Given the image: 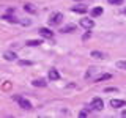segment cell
I'll return each mask as SVG.
<instances>
[{
    "label": "cell",
    "instance_id": "6da1fadb",
    "mask_svg": "<svg viewBox=\"0 0 126 118\" xmlns=\"http://www.w3.org/2000/svg\"><path fill=\"white\" fill-rule=\"evenodd\" d=\"M13 99L17 102L19 105H21V109L24 110H32L33 107H32V102L29 99H25V98H22V96H13Z\"/></svg>",
    "mask_w": 126,
    "mask_h": 118
},
{
    "label": "cell",
    "instance_id": "7a4b0ae2",
    "mask_svg": "<svg viewBox=\"0 0 126 118\" xmlns=\"http://www.w3.org/2000/svg\"><path fill=\"white\" fill-rule=\"evenodd\" d=\"M104 109V102H102L101 98H93L92 102H90V110H96V112H99V110Z\"/></svg>",
    "mask_w": 126,
    "mask_h": 118
},
{
    "label": "cell",
    "instance_id": "3957f363",
    "mask_svg": "<svg viewBox=\"0 0 126 118\" xmlns=\"http://www.w3.org/2000/svg\"><path fill=\"white\" fill-rule=\"evenodd\" d=\"M63 21V14L62 13H52L49 17V24L50 25H60Z\"/></svg>",
    "mask_w": 126,
    "mask_h": 118
},
{
    "label": "cell",
    "instance_id": "277c9868",
    "mask_svg": "<svg viewBox=\"0 0 126 118\" xmlns=\"http://www.w3.org/2000/svg\"><path fill=\"white\" fill-rule=\"evenodd\" d=\"M38 33L41 35L43 38H47V39H50V38L54 36L52 30H50V29H47V27H41V29H38Z\"/></svg>",
    "mask_w": 126,
    "mask_h": 118
},
{
    "label": "cell",
    "instance_id": "5b68a950",
    "mask_svg": "<svg viewBox=\"0 0 126 118\" xmlns=\"http://www.w3.org/2000/svg\"><path fill=\"white\" fill-rule=\"evenodd\" d=\"M80 25L87 30H92L94 27V21L93 19H88V17H84V19H80Z\"/></svg>",
    "mask_w": 126,
    "mask_h": 118
},
{
    "label": "cell",
    "instance_id": "8992f818",
    "mask_svg": "<svg viewBox=\"0 0 126 118\" xmlns=\"http://www.w3.org/2000/svg\"><path fill=\"white\" fill-rule=\"evenodd\" d=\"M3 58L8 61H14V60H17V55H16V52H13V50H6L5 54H3Z\"/></svg>",
    "mask_w": 126,
    "mask_h": 118
},
{
    "label": "cell",
    "instance_id": "52a82bcc",
    "mask_svg": "<svg viewBox=\"0 0 126 118\" xmlns=\"http://www.w3.org/2000/svg\"><path fill=\"white\" fill-rule=\"evenodd\" d=\"M110 105H112L113 109H120V107H125L126 105V101H123V99H112L110 101Z\"/></svg>",
    "mask_w": 126,
    "mask_h": 118
},
{
    "label": "cell",
    "instance_id": "ba28073f",
    "mask_svg": "<svg viewBox=\"0 0 126 118\" xmlns=\"http://www.w3.org/2000/svg\"><path fill=\"white\" fill-rule=\"evenodd\" d=\"M49 79L50 80H58V79H60V73L55 68H50L49 69Z\"/></svg>",
    "mask_w": 126,
    "mask_h": 118
},
{
    "label": "cell",
    "instance_id": "9c48e42d",
    "mask_svg": "<svg viewBox=\"0 0 126 118\" xmlns=\"http://www.w3.org/2000/svg\"><path fill=\"white\" fill-rule=\"evenodd\" d=\"M73 11L74 13H79V14H85L87 11H88V8H87L85 5H76L73 8Z\"/></svg>",
    "mask_w": 126,
    "mask_h": 118
},
{
    "label": "cell",
    "instance_id": "30bf717a",
    "mask_svg": "<svg viewBox=\"0 0 126 118\" xmlns=\"http://www.w3.org/2000/svg\"><path fill=\"white\" fill-rule=\"evenodd\" d=\"M43 44V39H29L25 43V46H30V47H38Z\"/></svg>",
    "mask_w": 126,
    "mask_h": 118
},
{
    "label": "cell",
    "instance_id": "8fae6325",
    "mask_svg": "<svg viewBox=\"0 0 126 118\" xmlns=\"http://www.w3.org/2000/svg\"><path fill=\"white\" fill-rule=\"evenodd\" d=\"M92 17H98V16H101L102 13H104V10H102L101 6H94V8H92Z\"/></svg>",
    "mask_w": 126,
    "mask_h": 118
},
{
    "label": "cell",
    "instance_id": "7c38bea8",
    "mask_svg": "<svg viewBox=\"0 0 126 118\" xmlns=\"http://www.w3.org/2000/svg\"><path fill=\"white\" fill-rule=\"evenodd\" d=\"M24 10H25L27 13H30V14L36 13V8H35V5H32V3H25V5H24Z\"/></svg>",
    "mask_w": 126,
    "mask_h": 118
},
{
    "label": "cell",
    "instance_id": "4fadbf2b",
    "mask_svg": "<svg viewBox=\"0 0 126 118\" xmlns=\"http://www.w3.org/2000/svg\"><path fill=\"white\" fill-rule=\"evenodd\" d=\"M2 19H3V21H8V22H13V24H17V22H19L17 19L14 17V14H13V16H11V14H3Z\"/></svg>",
    "mask_w": 126,
    "mask_h": 118
},
{
    "label": "cell",
    "instance_id": "5bb4252c",
    "mask_svg": "<svg viewBox=\"0 0 126 118\" xmlns=\"http://www.w3.org/2000/svg\"><path fill=\"white\" fill-rule=\"evenodd\" d=\"M77 27L76 25H65V27H62V33H71V31H76Z\"/></svg>",
    "mask_w": 126,
    "mask_h": 118
},
{
    "label": "cell",
    "instance_id": "9a60e30c",
    "mask_svg": "<svg viewBox=\"0 0 126 118\" xmlns=\"http://www.w3.org/2000/svg\"><path fill=\"white\" fill-rule=\"evenodd\" d=\"M32 84H33L35 87H46V85H47L44 79H35V80L32 82Z\"/></svg>",
    "mask_w": 126,
    "mask_h": 118
},
{
    "label": "cell",
    "instance_id": "2e32d148",
    "mask_svg": "<svg viewBox=\"0 0 126 118\" xmlns=\"http://www.w3.org/2000/svg\"><path fill=\"white\" fill-rule=\"evenodd\" d=\"M90 55H92V58H98V60L104 58V54H102V52H99V50H93V52L90 54Z\"/></svg>",
    "mask_w": 126,
    "mask_h": 118
},
{
    "label": "cell",
    "instance_id": "e0dca14e",
    "mask_svg": "<svg viewBox=\"0 0 126 118\" xmlns=\"http://www.w3.org/2000/svg\"><path fill=\"white\" fill-rule=\"evenodd\" d=\"M112 79V74H101L99 77H96V82H101V80H109Z\"/></svg>",
    "mask_w": 126,
    "mask_h": 118
},
{
    "label": "cell",
    "instance_id": "ac0fdd59",
    "mask_svg": "<svg viewBox=\"0 0 126 118\" xmlns=\"http://www.w3.org/2000/svg\"><path fill=\"white\" fill-rule=\"evenodd\" d=\"M117 66L120 69H126V61L125 60H120V61H117Z\"/></svg>",
    "mask_w": 126,
    "mask_h": 118
},
{
    "label": "cell",
    "instance_id": "d6986e66",
    "mask_svg": "<svg viewBox=\"0 0 126 118\" xmlns=\"http://www.w3.org/2000/svg\"><path fill=\"white\" fill-rule=\"evenodd\" d=\"M104 91H106V93H112V91L115 93V91H118V88H117V87H107Z\"/></svg>",
    "mask_w": 126,
    "mask_h": 118
},
{
    "label": "cell",
    "instance_id": "ffe728a7",
    "mask_svg": "<svg viewBox=\"0 0 126 118\" xmlns=\"http://www.w3.org/2000/svg\"><path fill=\"white\" fill-rule=\"evenodd\" d=\"M110 5H123V0H107Z\"/></svg>",
    "mask_w": 126,
    "mask_h": 118
},
{
    "label": "cell",
    "instance_id": "44dd1931",
    "mask_svg": "<svg viewBox=\"0 0 126 118\" xmlns=\"http://www.w3.org/2000/svg\"><path fill=\"white\" fill-rule=\"evenodd\" d=\"M19 63H21V65H22V66H25V65H32V63H30V61H25V60H21V61H19Z\"/></svg>",
    "mask_w": 126,
    "mask_h": 118
},
{
    "label": "cell",
    "instance_id": "7402d4cb",
    "mask_svg": "<svg viewBox=\"0 0 126 118\" xmlns=\"http://www.w3.org/2000/svg\"><path fill=\"white\" fill-rule=\"evenodd\" d=\"M6 14H14V8H8V11H6Z\"/></svg>",
    "mask_w": 126,
    "mask_h": 118
},
{
    "label": "cell",
    "instance_id": "603a6c76",
    "mask_svg": "<svg viewBox=\"0 0 126 118\" xmlns=\"http://www.w3.org/2000/svg\"><path fill=\"white\" fill-rule=\"evenodd\" d=\"M79 115H80V117H87V115H88V112H87V110H82Z\"/></svg>",
    "mask_w": 126,
    "mask_h": 118
},
{
    "label": "cell",
    "instance_id": "cb8c5ba5",
    "mask_svg": "<svg viewBox=\"0 0 126 118\" xmlns=\"http://www.w3.org/2000/svg\"><path fill=\"white\" fill-rule=\"evenodd\" d=\"M87 38H90V30H87L85 35H84V39H87Z\"/></svg>",
    "mask_w": 126,
    "mask_h": 118
},
{
    "label": "cell",
    "instance_id": "d4e9b609",
    "mask_svg": "<svg viewBox=\"0 0 126 118\" xmlns=\"http://www.w3.org/2000/svg\"><path fill=\"white\" fill-rule=\"evenodd\" d=\"M121 117H123V118H126V110H123V112H121Z\"/></svg>",
    "mask_w": 126,
    "mask_h": 118
},
{
    "label": "cell",
    "instance_id": "484cf974",
    "mask_svg": "<svg viewBox=\"0 0 126 118\" xmlns=\"http://www.w3.org/2000/svg\"><path fill=\"white\" fill-rule=\"evenodd\" d=\"M123 13H125V14H126V6H125V8H123Z\"/></svg>",
    "mask_w": 126,
    "mask_h": 118
},
{
    "label": "cell",
    "instance_id": "4316f807",
    "mask_svg": "<svg viewBox=\"0 0 126 118\" xmlns=\"http://www.w3.org/2000/svg\"><path fill=\"white\" fill-rule=\"evenodd\" d=\"M74 2H82V0H74Z\"/></svg>",
    "mask_w": 126,
    "mask_h": 118
}]
</instances>
